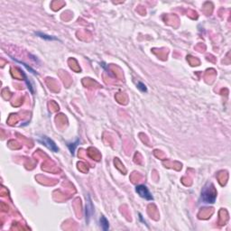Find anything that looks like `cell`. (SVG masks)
I'll list each match as a JSON object with an SVG mask.
<instances>
[{
  "instance_id": "1",
  "label": "cell",
  "mask_w": 231,
  "mask_h": 231,
  "mask_svg": "<svg viewBox=\"0 0 231 231\" xmlns=\"http://www.w3.org/2000/svg\"><path fill=\"white\" fill-rule=\"evenodd\" d=\"M217 199V192L213 186V184L208 182L206 185L202 188L200 200L202 203L205 204H213L215 203Z\"/></svg>"
},
{
  "instance_id": "7",
  "label": "cell",
  "mask_w": 231,
  "mask_h": 231,
  "mask_svg": "<svg viewBox=\"0 0 231 231\" xmlns=\"http://www.w3.org/2000/svg\"><path fill=\"white\" fill-rule=\"evenodd\" d=\"M79 143H80V140H79V139H77L75 143H72V144H68V147L70 148V150H71V152H72V155H74V151H75V148L77 147V145H78V144H79Z\"/></svg>"
},
{
  "instance_id": "6",
  "label": "cell",
  "mask_w": 231,
  "mask_h": 231,
  "mask_svg": "<svg viewBox=\"0 0 231 231\" xmlns=\"http://www.w3.org/2000/svg\"><path fill=\"white\" fill-rule=\"evenodd\" d=\"M99 222H100V227H101V228H102L104 231H107V230L109 228V223H108V220H107L104 216H102V217L100 218Z\"/></svg>"
},
{
  "instance_id": "3",
  "label": "cell",
  "mask_w": 231,
  "mask_h": 231,
  "mask_svg": "<svg viewBox=\"0 0 231 231\" xmlns=\"http://www.w3.org/2000/svg\"><path fill=\"white\" fill-rule=\"evenodd\" d=\"M135 192L141 198L146 200H153L154 197L152 196L151 192H149L148 188L145 185H138L135 187Z\"/></svg>"
},
{
  "instance_id": "2",
  "label": "cell",
  "mask_w": 231,
  "mask_h": 231,
  "mask_svg": "<svg viewBox=\"0 0 231 231\" xmlns=\"http://www.w3.org/2000/svg\"><path fill=\"white\" fill-rule=\"evenodd\" d=\"M38 141H39L42 145H43L44 146L47 147L49 150H51L52 152L56 153V152L59 151V148H58V146L56 145V144L51 139V138H49L48 136L42 135V136H41V137L38 138Z\"/></svg>"
},
{
  "instance_id": "5",
  "label": "cell",
  "mask_w": 231,
  "mask_h": 231,
  "mask_svg": "<svg viewBox=\"0 0 231 231\" xmlns=\"http://www.w3.org/2000/svg\"><path fill=\"white\" fill-rule=\"evenodd\" d=\"M35 35H37L38 37H40V38H42V39H44V40H48V41H53V40H58L59 41V39L57 38V37H54V36H51V35H47V34H42V33H40V32H37V33H35Z\"/></svg>"
},
{
  "instance_id": "4",
  "label": "cell",
  "mask_w": 231,
  "mask_h": 231,
  "mask_svg": "<svg viewBox=\"0 0 231 231\" xmlns=\"http://www.w3.org/2000/svg\"><path fill=\"white\" fill-rule=\"evenodd\" d=\"M92 210H93V207H92L89 197H88V202L86 204V221L87 222H88V219H89V218L91 216V213H92Z\"/></svg>"
},
{
  "instance_id": "8",
  "label": "cell",
  "mask_w": 231,
  "mask_h": 231,
  "mask_svg": "<svg viewBox=\"0 0 231 231\" xmlns=\"http://www.w3.org/2000/svg\"><path fill=\"white\" fill-rule=\"evenodd\" d=\"M136 87H137V88H139L141 91H143V92H147V88H146V86L144 84V83H142V82H140V81H137L136 82Z\"/></svg>"
}]
</instances>
